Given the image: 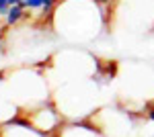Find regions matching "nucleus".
<instances>
[{
    "label": "nucleus",
    "mask_w": 154,
    "mask_h": 137,
    "mask_svg": "<svg viewBox=\"0 0 154 137\" xmlns=\"http://www.w3.org/2000/svg\"><path fill=\"white\" fill-rule=\"evenodd\" d=\"M54 29L70 41L95 39L103 27L105 6L97 0H58L54 8Z\"/></svg>",
    "instance_id": "nucleus-1"
},
{
    "label": "nucleus",
    "mask_w": 154,
    "mask_h": 137,
    "mask_svg": "<svg viewBox=\"0 0 154 137\" xmlns=\"http://www.w3.org/2000/svg\"><path fill=\"white\" fill-rule=\"evenodd\" d=\"M6 86L21 111L49 103V82L39 68H17L6 72Z\"/></svg>",
    "instance_id": "nucleus-2"
},
{
    "label": "nucleus",
    "mask_w": 154,
    "mask_h": 137,
    "mask_svg": "<svg viewBox=\"0 0 154 137\" xmlns=\"http://www.w3.org/2000/svg\"><path fill=\"white\" fill-rule=\"evenodd\" d=\"M25 123H29L31 127H35L37 131L41 133H48V135H56L58 129L64 125V117L58 111V106L51 103H43L39 106H33V109H27V111H21L19 115Z\"/></svg>",
    "instance_id": "nucleus-3"
},
{
    "label": "nucleus",
    "mask_w": 154,
    "mask_h": 137,
    "mask_svg": "<svg viewBox=\"0 0 154 137\" xmlns=\"http://www.w3.org/2000/svg\"><path fill=\"white\" fill-rule=\"evenodd\" d=\"M4 74H0V125L11 123L21 115V106L14 103L11 90L6 86V80H2Z\"/></svg>",
    "instance_id": "nucleus-4"
},
{
    "label": "nucleus",
    "mask_w": 154,
    "mask_h": 137,
    "mask_svg": "<svg viewBox=\"0 0 154 137\" xmlns=\"http://www.w3.org/2000/svg\"><path fill=\"white\" fill-rule=\"evenodd\" d=\"M56 137H107L101 129L91 125L86 119L82 121H72L68 125H62L58 129Z\"/></svg>",
    "instance_id": "nucleus-5"
},
{
    "label": "nucleus",
    "mask_w": 154,
    "mask_h": 137,
    "mask_svg": "<svg viewBox=\"0 0 154 137\" xmlns=\"http://www.w3.org/2000/svg\"><path fill=\"white\" fill-rule=\"evenodd\" d=\"M0 137H56V135L41 133L35 127H31L29 123H25L21 117H17L11 123L0 125Z\"/></svg>",
    "instance_id": "nucleus-6"
},
{
    "label": "nucleus",
    "mask_w": 154,
    "mask_h": 137,
    "mask_svg": "<svg viewBox=\"0 0 154 137\" xmlns=\"http://www.w3.org/2000/svg\"><path fill=\"white\" fill-rule=\"evenodd\" d=\"M25 12H27V8H25L23 4H12L11 8H8V12H6V16H4V25L12 27V25L21 23L25 19Z\"/></svg>",
    "instance_id": "nucleus-7"
},
{
    "label": "nucleus",
    "mask_w": 154,
    "mask_h": 137,
    "mask_svg": "<svg viewBox=\"0 0 154 137\" xmlns=\"http://www.w3.org/2000/svg\"><path fill=\"white\" fill-rule=\"evenodd\" d=\"M27 10H41V6H43V0H23L21 2Z\"/></svg>",
    "instance_id": "nucleus-8"
},
{
    "label": "nucleus",
    "mask_w": 154,
    "mask_h": 137,
    "mask_svg": "<svg viewBox=\"0 0 154 137\" xmlns=\"http://www.w3.org/2000/svg\"><path fill=\"white\" fill-rule=\"evenodd\" d=\"M146 117H148V121L154 123V104H146Z\"/></svg>",
    "instance_id": "nucleus-9"
},
{
    "label": "nucleus",
    "mask_w": 154,
    "mask_h": 137,
    "mask_svg": "<svg viewBox=\"0 0 154 137\" xmlns=\"http://www.w3.org/2000/svg\"><path fill=\"white\" fill-rule=\"evenodd\" d=\"M21 2H23V0H8V4H11V6H12V4H21Z\"/></svg>",
    "instance_id": "nucleus-10"
},
{
    "label": "nucleus",
    "mask_w": 154,
    "mask_h": 137,
    "mask_svg": "<svg viewBox=\"0 0 154 137\" xmlns=\"http://www.w3.org/2000/svg\"><path fill=\"white\" fill-rule=\"evenodd\" d=\"M99 2H101V4H103V6H107V4H109V2H111V0H99Z\"/></svg>",
    "instance_id": "nucleus-11"
},
{
    "label": "nucleus",
    "mask_w": 154,
    "mask_h": 137,
    "mask_svg": "<svg viewBox=\"0 0 154 137\" xmlns=\"http://www.w3.org/2000/svg\"><path fill=\"white\" fill-rule=\"evenodd\" d=\"M0 19H2V16H0Z\"/></svg>",
    "instance_id": "nucleus-12"
}]
</instances>
